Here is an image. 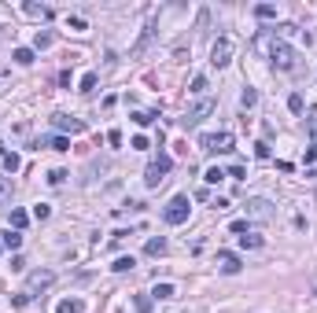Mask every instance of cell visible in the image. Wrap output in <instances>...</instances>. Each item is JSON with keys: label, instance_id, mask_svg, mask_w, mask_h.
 Returning <instances> with one entry per match:
<instances>
[{"label": "cell", "instance_id": "6da1fadb", "mask_svg": "<svg viewBox=\"0 0 317 313\" xmlns=\"http://www.w3.org/2000/svg\"><path fill=\"white\" fill-rule=\"evenodd\" d=\"M170 166H174V158H170V155H158V158H151V162H148V170H144V184H148V188H158V184L166 181Z\"/></svg>", "mask_w": 317, "mask_h": 313}, {"label": "cell", "instance_id": "7a4b0ae2", "mask_svg": "<svg viewBox=\"0 0 317 313\" xmlns=\"http://www.w3.org/2000/svg\"><path fill=\"white\" fill-rule=\"evenodd\" d=\"M188 210H192V206H188V196H174L162 206V221L166 225H184L188 221Z\"/></svg>", "mask_w": 317, "mask_h": 313}, {"label": "cell", "instance_id": "3957f363", "mask_svg": "<svg viewBox=\"0 0 317 313\" xmlns=\"http://www.w3.org/2000/svg\"><path fill=\"white\" fill-rule=\"evenodd\" d=\"M199 148L207 151V155H229L233 151V133H203L199 137Z\"/></svg>", "mask_w": 317, "mask_h": 313}, {"label": "cell", "instance_id": "277c9868", "mask_svg": "<svg viewBox=\"0 0 317 313\" xmlns=\"http://www.w3.org/2000/svg\"><path fill=\"white\" fill-rule=\"evenodd\" d=\"M233 56H236V41H233V37H218V41L210 44V63H214V66L233 63Z\"/></svg>", "mask_w": 317, "mask_h": 313}, {"label": "cell", "instance_id": "5b68a950", "mask_svg": "<svg viewBox=\"0 0 317 313\" xmlns=\"http://www.w3.org/2000/svg\"><path fill=\"white\" fill-rule=\"evenodd\" d=\"M269 56H273L277 70H295V52H292V44H284V41H273Z\"/></svg>", "mask_w": 317, "mask_h": 313}, {"label": "cell", "instance_id": "8992f818", "mask_svg": "<svg viewBox=\"0 0 317 313\" xmlns=\"http://www.w3.org/2000/svg\"><path fill=\"white\" fill-rule=\"evenodd\" d=\"M214 107H218L214 99H210V96H203L199 103H196V107L188 111V115H184V125H188V129H192V125H199V122H203L207 115H214Z\"/></svg>", "mask_w": 317, "mask_h": 313}, {"label": "cell", "instance_id": "52a82bcc", "mask_svg": "<svg viewBox=\"0 0 317 313\" xmlns=\"http://www.w3.org/2000/svg\"><path fill=\"white\" fill-rule=\"evenodd\" d=\"M52 280H56V273H48V269H37V273H30V280H26V295L34 298L37 291L52 288Z\"/></svg>", "mask_w": 317, "mask_h": 313}, {"label": "cell", "instance_id": "ba28073f", "mask_svg": "<svg viewBox=\"0 0 317 313\" xmlns=\"http://www.w3.org/2000/svg\"><path fill=\"white\" fill-rule=\"evenodd\" d=\"M247 217L269 221V217H273V203H269V199H247Z\"/></svg>", "mask_w": 317, "mask_h": 313}, {"label": "cell", "instance_id": "9c48e42d", "mask_svg": "<svg viewBox=\"0 0 317 313\" xmlns=\"http://www.w3.org/2000/svg\"><path fill=\"white\" fill-rule=\"evenodd\" d=\"M218 269L229 273V276H233V273H240V269H243V265H240V254H233V251H218Z\"/></svg>", "mask_w": 317, "mask_h": 313}, {"label": "cell", "instance_id": "30bf717a", "mask_svg": "<svg viewBox=\"0 0 317 313\" xmlns=\"http://www.w3.org/2000/svg\"><path fill=\"white\" fill-rule=\"evenodd\" d=\"M52 125H56L59 133H81L85 129V122H78V118H70V115H52Z\"/></svg>", "mask_w": 317, "mask_h": 313}, {"label": "cell", "instance_id": "8fae6325", "mask_svg": "<svg viewBox=\"0 0 317 313\" xmlns=\"http://www.w3.org/2000/svg\"><path fill=\"white\" fill-rule=\"evenodd\" d=\"M37 148H52V151H70L67 137H48V140H37Z\"/></svg>", "mask_w": 317, "mask_h": 313}, {"label": "cell", "instance_id": "7c38bea8", "mask_svg": "<svg viewBox=\"0 0 317 313\" xmlns=\"http://www.w3.org/2000/svg\"><path fill=\"white\" fill-rule=\"evenodd\" d=\"M0 243H4V247H8V251H19V247H22V232L8 229V232H4V236H0Z\"/></svg>", "mask_w": 317, "mask_h": 313}, {"label": "cell", "instance_id": "4fadbf2b", "mask_svg": "<svg viewBox=\"0 0 317 313\" xmlns=\"http://www.w3.org/2000/svg\"><path fill=\"white\" fill-rule=\"evenodd\" d=\"M81 310H85L81 298H63V302L56 306V313H81Z\"/></svg>", "mask_w": 317, "mask_h": 313}, {"label": "cell", "instance_id": "5bb4252c", "mask_svg": "<svg viewBox=\"0 0 317 313\" xmlns=\"http://www.w3.org/2000/svg\"><path fill=\"white\" fill-rule=\"evenodd\" d=\"M144 251H148V258H158V254H166V239H162V236L148 239V247H144Z\"/></svg>", "mask_w": 317, "mask_h": 313}, {"label": "cell", "instance_id": "9a60e30c", "mask_svg": "<svg viewBox=\"0 0 317 313\" xmlns=\"http://www.w3.org/2000/svg\"><path fill=\"white\" fill-rule=\"evenodd\" d=\"M22 11L30 19H48L52 15V8H44V4H22Z\"/></svg>", "mask_w": 317, "mask_h": 313}, {"label": "cell", "instance_id": "2e32d148", "mask_svg": "<svg viewBox=\"0 0 317 313\" xmlns=\"http://www.w3.org/2000/svg\"><path fill=\"white\" fill-rule=\"evenodd\" d=\"M96 81H100V78H96V70H89V74H81V85H78V92H85V96H89V92L96 89Z\"/></svg>", "mask_w": 317, "mask_h": 313}, {"label": "cell", "instance_id": "e0dca14e", "mask_svg": "<svg viewBox=\"0 0 317 313\" xmlns=\"http://www.w3.org/2000/svg\"><path fill=\"white\" fill-rule=\"evenodd\" d=\"M11 59H15L19 66H30V63H34V48H15V52H11Z\"/></svg>", "mask_w": 317, "mask_h": 313}, {"label": "cell", "instance_id": "ac0fdd59", "mask_svg": "<svg viewBox=\"0 0 317 313\" xmlns=\"http://www.w3.org/2000/svg\"><path fill=\"white\" fill-rule=\"evenodd\" d=\"M0 166H4V173H15L19 170V155H15V151H11V155L4 151V155H0Z\"/></svg>", "mask_w": 317, "mask_h": 313}, {"label": "cell", "instance_id": "d6986e66", "mask_svg": "<svg viewBox=\"0 0 317 313\" xmlns=\"http://www.w3.org/2000/svg\"><path fill=\"white\" fill-rule=\"evenodd\" d=\"M11 203V177H0V206Z\"/></svg>", "mask_w": 317, "mask_h": 313}, {"label": "cell", "instance_id": "ffe728a7", "mask_svg": "<svg viewBox=\"0 0 317 313\" xmlns=\"http://www.w3.org/2000/svg\"><path fill=\"white\" fill-rule=\"evenodd\" d=\"M26 221H30V217H26V210H11V229H15V232H22Z\"/></svg>", "mask_w": 317, "mask_h": 313}, {"label": "cell", "instance_id": "44dd1931", "mask_svg": "<svg viewBox=\"0 0 317 313\" xmlns=\"http://www.w3.org/2000/svg\"><path fill=\"white\" fill-rule=\"evenodd\" d=\"M151 295H155V298H174L177 288H174V284H155V291H151Z\"/></svg>", "mask_w": 317, "mask_h": 313}, {"label": "cell", "instance_id": "7402d4cb", "mask_svg": "<svg viewBox=\"0 0 317 313\" xmlns=\"http://www.w3.org/2000/svg\"><path fill=\"white\" fill-rule=\"evenodd\" d=\"M240 247H247V251L262 247V236H255V232H247V236H240Z\"/></svg>", "mask_w": 317, "mask_h": 313}, {"label": "cell", "instance_id": "603a6c76", "mask_svg": "<svg viewBox=\"0 0 317 313\" xmlns=\"http://www.w3.org/2000/svg\"><path fill=\"white\" fill-rule=\"evenodd\" d=\"M133 254H129V258H115V265H111V269H115V273H129V269H133Z\"/></svg>", "mask_w": 317, "mask_h": 313}, {"label": "cell", "instance_id": "cb8c5ba5", "mask_svg": "<svg viewBox=\"0 0 317 313\" xmlns=\"http://www.w3.org/2000/svg\"><path fill=\"white\" fill-rule=\"evenodd\" d=\"M188 92H192V96H203V92H207V78L196 74V78H192V89H188Z\"/></svg>", "mask_w": 317, "mask_h": 313}, {"label": "cell", "instance_id": "d4e9b609", "mask_svg": "<svg viewBox=\"0 0 317 313\" xmlns=\"http://www.w3.org/2000/svg\"><path fill=\"white\" fill-rule=\"evenodd\" d=\"M240 103H243V111H247V107H255V103H258V92H255V89H243Z\"/></svg>", "mask_w": 317, "mask_h": 313}, {"label": "cell", "instance_id": "484cf974", "mask_svg": "<svg viewBox=\"0 0 317 313\" xmlns=\"http://www.w3.org/2000/svg\"><path fill=\"white\" fill-rule=\"evenodd\" d=\"M148 41H151V26H148V30H144V33H140V41H137V44H133V56H140V52H144V48H148Z\"/></svg>", "mask_w": 317, "mask_h": 313}, {"label": "cell", "instance_id": "4316f807", "mask_svg": "<svg viewBox=\"0 0 317 313\" xmlns=\"http://www.w3.org/2000/svg\"><path fill=\"white\" fill-rule=\"evenodd\" d=\"M221 177H225V173L218 170V166H210V170L203 173V181H207V184H218V181H221Z\"/></svg>", "mask_w": 317, "mask_h": 313}, {"label": "cell", "instance_id": "83f0119b", "mask_svg": "<svg viewBox=\"0 0 317 313\" xmlns=\"http://www.w3.org/2000/svg\"><path fill=\"white\" fill-rule=\"evenodd\" d=\"M288 107H292V115H302V96H299V92L288 96Z\"/></svg>", "mask_w": 317, "mask_h": 313}, {"label": "cell", "instance_id": "f1b7e54d", "mask_svg": "<svg viewBox=\"0 0 317 313\" xmlns=\"http://www.w3.org/2000/svg\"><path fill=\"white\" fill-rule=\"evenodd\" d=\"M255 15H258V19H273L277 8H273V4H258V8H255Z\"/></svg>", "mask_w": 317, "mask_h": 313}, {"label": "cell", "instance_id": "f546056e", "mask_svg": "<svg viewBox=\"0 0 317 313\" xmlns=\"http://www.w3.org/2000/svg\"><path fill=\"white\" fill-rule=\"evenodd\" d=\"M133 302H137V313H151V298L148 295H137Z\"/></svg>", "mask_w": 317, "mask_h": 313}, {"label": "cell", "instance_id": "4dcf8cb0", "mask_svg": "<svg viewBox=\"0 0 317 313\" xmlns=\"http://www.w3.org/2000/svg\"><path fill=\"white\" fill-rule=\"evenodd\" d=\"M48 214H52V206H48V203H37V206H34V217H37V221H44Z\"/></svg>", "mask_w": 317, "mask_h": 313}, {"label": "cell", "instance_id": "1f68e13d", "mask_svg": "<svg viewBox=\"0 0 317 313\" xmlns=\"http://www.w3.org/2000/svg\"><path fill=\"white\" fill-rule=\"evenodd\" d=\"M133 122H137V125H151V122H155V115H148V111H137Z\"/></svg>", "mask_w": 317, "mask_h": 313}, {"label": "cell", "instance_id": "d6a6232c", "mask_svg": "<svg viewBox=\"0 0 317 313\" xmlns=\"http://www.w3.org/2000/svg\"><path fill=\"white\" fill-rule=\"evenodd\" d=\"M52 41H56V37H52V33H37V48H52Z\"/></svg>", "mask_w": 317, "mask_h": 313}, {"label": "cell", "instance_id": "836d02e7", "mask_svg": "<svg viewBox=\"0 0 317 313\" xmlns=\"http://www.w3.org/2000/svg\"><path fill=\"white\" fill-rule=\"evenodd\" d=\"M63 181H67V170H52L48 173V184H63Z\"/></svg>", "mask_w": 317, "mask_h": 313}, {"label": "cell", "instance_id": "e575fe53", "mask_svg": "<svg viewBox=\"0 0 317 313\" xmlns=\"http://www.w3.org/2000/svg\"><path fill=\"white\" fill-rule=\"evenodd\" d=\"M229 229H233L236 236H247V232H251V229H247V221H233V225H229Z\"/></svg>", "mask_w": 317, "mask_h": 313}, {"label": "cell", "instance_id": "d590c367", "mask_svg": "<svg viewBox=\"0 0 317 313\" xmlns=\"http://www.w3.org/2000/svg\"><path fill=\"white\" fill-rule=\"evenodd\" d=\"M67 22H70V30H85V19H81V15H74V19H67Z\"/></svg>", "mask_w": 317, "mask_h": 313}, {"label": "cell", "instance_id": "8d00e7d4", "mask_svg": "<svg viewBox=\"0 0 317 313\" xmlns=\"http://www.w3.org/2000/svg\"><path fill=\"white\" fill-rule=\"evenodd\" d=\"M255 155H258V158H269V144H255Z\"/></svg>", "mask_w": 317, "mask_h": 313}, {"label": "cell", "instance_id": "74e56055", "mask_svg": "<svg viewBox=\"0 0 317 313\" xmlns=\"http://www.w3.org/2000/svg\"><path fill=\"white\" fill-rule=\"evenodd\" d=\"M0 247H4V243H0Z\"/></svg>", "mask_w": 317, "mask_h": 313}]
</instances>
